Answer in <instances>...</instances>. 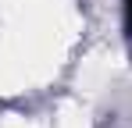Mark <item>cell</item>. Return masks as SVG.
<instances>
[{
    "label": "cell",
    "mask_w": 132,
    "mask_h": 128,
    "mask_svg": "<svg viewBox=\"0 0 132 128\" xmlns=\"http://www.w3.org/2000/svg\"><path fill=\"white\" fill-rule=\"evenodd\" d=\"M125 21H129V29H132V0H125Z\"/></svg>",
    "instance_id": "6da1fadb"
}]
</instances>
